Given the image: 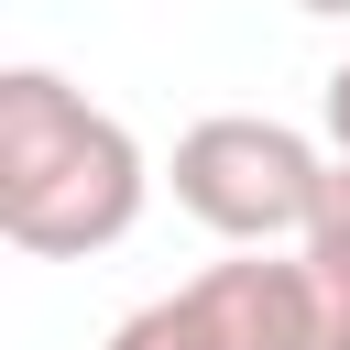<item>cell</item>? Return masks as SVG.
Here are the masks:
<instances>
[{"mask_svg":"<svg viewBox=\"0 0 350 350\" xmlns=\"http://www.w3.org/2000/svg\"><path fill=\"white\" fill-rule=\"evenodd\" d=\"M109 350H252V328H241V295H230V273L208 262L197 284H175V295L131 306V317L109 328Z\"/></svg>","mask_w":350,"mask_h":350,"instance_id":"obj_3","label":"cell"},{"mask_svg":"<svg viewBox=\"0 0 350 350\" xmlns=\"http://www.w3.org/2000/svg\"><path fill=\"white\" fill-rule=\"evenodd\" d=\"M306 252L350 273V164H339V153H328V197H317V219H306Z\"/></svg>","mask_w":350,"mask_h":350,"instance_id":"obj_4","label":"cell"},{"mask_svg":"<svg viewBox=\"0 0 350 350\" xmlns=\"http://www.w3.org/2000/svg\"><path fill=\"white\" fill-rule=\"evenodd\" d=\"M175 208L230 241V252H295L317 197H328V153L295 131V120H262V109H208L175 131V164H164Z\"/></svg>","mask_w":350,"mask_h":350,"instance_id":"obj_2","label":"cell"},{"mask_svg":"<svg viewBox=\"0 0 350 350\" xmlns=\"http://www.w3.org/2000/svg\"><path fill=\"white\" fill-rule=\"evenodd\" d=\"M317 120H328V153L350 164V55L328 66V88H317Z\"/></svg>","mask_w":350,"mask_h":350,"instance_id":"obj_5","label":"cell"},{"mask_svg":"<svg viewBox=\"0 0 350 350\" xmlns=\"http://www.w3.org/2000/svg\"><path fill=\"white\" fill-rule=\"evenodd\" d=\"M153 164L142 142L66 88L55 66H0V241L33 262H88L142 230Z\"/></svg>","mask_w":350,"mask_h":350,"instance_id":"obj_1","label":"cell"},{"mask_svg":"<svg viewBox=\"0 0 350 350\" xmlns=\"http://www.w3.org/2000/svg\"><path fill=\"white\" fill-rule=\"evenodd\" d=\"M295 11H317V22H350V0H295Z\"/></svg>","mask_w":350,"mask_h":350,"instance_id":"obj_6","label":"cell"}]
</instances>
